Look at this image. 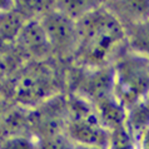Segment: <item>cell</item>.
Segmentation results:
<instances>
[{"label": "cell", "mask_w": 149, "mask_h": 149, "mask_svg": "<svg viewBox=\"0 0 149 149\" xmlns=\"http://www.w3.org/2000/svg\"><path fill=\"white\" fill-rule=\"evenodd\" d=\"M77 24V49L74 54L88 68L108 67L127 41V31L107 6L95 8Z\"/></svg>", "instance_id": "6da1fadb"}, {"label": "cell", "mask_w": 149, "mask_h": 149, "mask_svg": "<svg viewBox=\"0 0 149 149\" xmlns=\"http://www.w3.org/2000/svg\"><path fill=\"white\" fill-rule=\"evenodd\" d=\"M113 69L114 97L129 110L149 93V56L136 53L123 55L115 61Z\"/></svg>", "instance_id": "7a4b0ae2"}, {"label": "cell", "mask_w": 149, "mask_h": 149, "mask_svg": "<svg viewBox=\"0 0 149 149\" xmlns=\"http://www.w3.org/2000/svg\"><path fill=\"white\" fill-rule=\"evenodd\" d=\"M68 102L67 135L75 146L108 148L109 132L99 122L94 107L79 95H72Z\"/></svg>", "instance_id": "3957f363"}, {"label": "cell", "mask_w": 149, "mask_h": 149, "mask_svg": "<svg viewBox=\"0 0 149 149\" xmlns=\"http://www.w3.org/2000/svg\"><path fill=\"white\" fill-rule=\"evenodd\" d=\"M55 78L43 65L29 67L16 78L14 99L20 107L35 109L43 103L55 97Z\"/></svg>", "instance_id": "277c9868"}, {"label": "cell", "mask_w": 149, "mask_h": 149, "mask_svg": "<svg viewBox=\"0 0 149 149\" xmlns=\"http://www.w3.org/2000/svg\"><path fill=\"white\" fill-rule=\"evenodd\" d=\"M40 23L43 25L52 50L61 53L74 52L77 49V24L65 14L55 8H52L44 15H41Z\"/></svg>", "instance_id": "5b68a950"}, {"label": "cell", "mask_w": 149, "mask_h": 149, "mask_svg": "<svg viewBox=\"0 0 149 149\" xmlns=\"http://www.w3.org/2000/svg\"><path fill=\"white\" fill-rule=\"evenodd\" d=\"M114 94V69L113 65L102 68H90L79 84L78 95L89 103L97 102Z\"/></svg>", "instance_id": "8992f818"}, {"label": "cell", "mask_w": 149, "mask_h": 149, "mask_svg": "<svg viewBox=\"0 0 149 149\" xmlns=\"http://www.w3.org/2000/svg\"><path fill=\"white\" fill-rule=\"evenodd\" d=\"M15 41L24 53L33 58H43L52 52V45L38 18L26 20Z\"/></svg>", "instance_id": "52a82bcc"}, {"label": "cell", "mask_w": 149, "mask_h": 149, "mask_svg": "<svg viewBox=\"0 0 149 149\" xmlns=\"http://www.w3.org/2000/svg\"><path fill=\"white\" fill-rule=\"evenodd\" d=\"M93 107L97 111L99 122L108 132L125 125L128 110L118 102L114 94L97 102L93 104Z\"/></svg>", "instance_id": "ba28073f"}, {"label": "cell", "mask_w": 149, "mask_h": 149, "mask_svg": "<svg viewBox=\"0 0 149 149\" xmlns=\"http://www.w3.org/2000/svg\"><path fill=\"white\" fill-rule=\"evenodd\" d=\"M30 110L23 107L10 109L0 117V139L13 135H31Z\"/></svg>", "instance_id": "9c48e42d"}, {"label": "cell", "mask_w": 149, "mask_h": 149, "mask_svg": "<svg viewBox=\"0 0 149 149\" xmlns=\"http://www.w3.org/2000/svg\"><path fill=\"white\" fill-rule=\"evenodd\" d=\"M107 6L123 24H129V28L144 22L149 18V1H117L109 3Z\"/></svg>", "instance_id": "30bf717a"}, {"label": "cell", "mask_w": 149, "mask_h": 149, "mask_svg": "<svg viewBox=\"0 0 149 149\" xmlns=\"http://www.w3.org/2000/svg\"><path fill=\"white\" fill-rule=\"evenodd\" d=\"M25 22L26 20L24 19V14L16 10L15 8L13 10L0 13V33L8 43L15 41Z\"/></svg>", "instance_id": "8fae6325"}, {"label": "cell", "mask_w": 149, "mask_h": 149, "mask_svg": "<svg viewBox=\"0 0 149 149\" xmlns=\"http://www.w3.org/2000/svg\"><path fill=\"white\" fill-rule=\"evenodd\" d=\"M127 41L134 53L149 56V18L130 28L127 33Z\"/></svg>", "instance_id": "7c38bea8"}, {"label": "cell", "mask_w": 149, "mask_h": 149, "mask_svg": "<svg viewBox=\"0 0 149 149\" xmlns=\"http://www.w3.org/2000/svg\"><path fill=\"white\" fill-rule=\"evenodd\" d=\"M54 6L74 22H78L85 14L98 8L100 4L95 1H84V0H72V1H58Z\"/></svg>", "instance_id": "4fadbf2b"}, {"label": "cell", "mask_w": 149, "mask_h": 149, "mask_svg": "<svg viewBox=\"0 0 149 149\" xmlns=\"http://www.w3.org/2000/svg\"><path fill=\"white\" fill-rule=\"evenodd\" d=\"M109 143L107 149H136V142L127 125L109 132Z\"/></svg>", "instance_id": "5bb4252c"}, {"label": "cell", "mask_w": 149, "mask_h": 149, "mask_svg": "<svg viewBox=\"0 0 149 149\" xmlns=\"http://www.w3.org/2000/svg\"><path fill=\"white\" fill-rule=\"evenodd\" d=\"M36 149H75L67 133L53 134L36 139Z\"/></svg>", "instance_id": "9a60e30c"}, {"label": "cell", "mask_w": 149, "mask_h": 149, "mask_svg": "<svg viewBox=\"0 0 149 149\" xmlns=\"http://www.w3.org/2000/svg\"><path fill=\"white\" fill-rule=\"evenodd\" d=\"M0 149H36L33 135H13L0 139Z\"/></svg>", "instance_id": "2e32d148"}, {"label": "cell", "mask_w": 149, "mask_h": 149, "mask_svg": "<svg viewBox=\"0 0 149 149\" xmlns=\"http://www.w3.org/2000/svg\"><path fill=\"white\" fill-rule=\"evenodd\" d=\"M136 149H149V128L138 139V142H136Z\"/></svg>", "instance_id": "e0dca14e"}, {"label": "cell", "mask_w": 149, "mask_h": 149, "mask_svg": "<svg viewBox=\"0 0 149 149\" xmlns=\"http://www.w3.org/2000/svg\"><path fill=\"white\" fill-rule=\"evenodd\" d=\"M14 3L13 1H4V0H0V13H5V11L13 10L14 9Z\"/></svg>", "instance_id": "ac0fdd59"}, {"label": "cell", "mask_w": 149, "mask_h": 149, "mask_svg": "<svg viewBox=\"0 0 149 149\" xmlns=\"http://www.w3.org/2000/svg\"><path fill=\"white\" fill-rule=\"evenodd\" d=\"M8 43V41L5 40V38L3 36V34L0 33V53H1L4 50V48H5V44Z\"/></svg>", "instance_id": "d6986e66"}, {"label": "cell", "mask_w": 149, "mask_h": 149, "mask_svg": "<svg viewBox=\"0 0 149 149\" xmlns=\"http://www.w3.org/2000/svg\"><path fill=\"white\" fill-rule=\"evenodd\" d=\"M75 149H104V148H97V147H83V146H75Z\"/></svg>", "instance_id": "ffe728a7"}, {"label": "cell", "mask_w": 149, "mask_h": 149, "mask_svg": "<svg viewBox=\"0 0 149 149\" xmlns=\"http://www.w3.org/2000/svg\"><path fill=\"white\" fill-rule=\"evenodd\" d=\"M143 103H144V104H146V105H147V108L149 109V93L147 94V97H146V98H144V100H143Z\"/></svg>", "instance_id": "44dd1931"}, {"label": "cell", "mask_w": 149, "mask_h": 149, "mask_svg": "<svg viewBox=\"0 0 149 149\" xmlns=\"http://www.w3.org/2000/svg\"><path fill=\"white\" fill-rule=\"evenodd\" d=\"M0 117H1V114H0Z\"/></svg>", "instance_id": "7402d4cb"}]
</instances>
